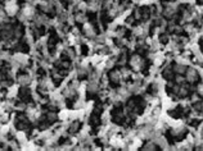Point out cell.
<instances>
[{
  "mask_svg": "<svg viewBox=\"0 0 203 151\" xmlns=\"http://www.w3.org/2000/svg\"><path fill=\"white\" fill-rule=\"evenodd\" d=\"M185 80L190 83H194L199 80V72L196 68H187V72H185Z\"/></svg>",
  "mask_w": 203,
  "mask_h": 151,
  "instance_id": "obj_1",
  "label": "cell"
},
{
  "mask_svg": "<svg viewBox=\"0 0 203 151\" xmlns=\"http://www.w3.org/2000/svg\"><path fill=\"white\" fill-rule=\"evenodd\" d=\"M33 15H35V9H33V6L31 5H26L22 9V13H21V19L26 21V19H31L33 18Z\"/></svg>",
  "mask_w": 203,
  "mask_h": 151,
  "instance_id": "obj_2",
  "label": "cell"
},
{
  "mask_svg": "<svg viewBox=\"0 0 203 151\" xmlns=\"http://www.w3.org/2000/svg\"><path fill=\"white\" fill-rule=\"evenodd\" d=\"M5 12L8 15H15L18 13V5H17L15 2L13 0H9V2H6L5 4Z\"/></svg>",
  "mask_w": 203,
  "mask_h": 151,
  "instance_id": "obj_3",
  "label": "cell"
},
{
  "mask_svg": "<svg viewBox=\"0 0 203 151\" xmlns=\"http://www.w3.org/2000/svg\"><path fill=\"white\" fill-rule=\"evenodd\" d=\"M130 64L132 67V69L139 71V69H141V67H143V64H144V62H143V58H140L139 55H132L131 59H130Z\"/></svg>",
  "mask_w": 203,
  "mask_h": 151,
  "instance_id": "obj_4",
  "label": "cell"
},
{
  "mask_svg": "<svg viewBox=\"0 0 203 151\" xmlns=\"http://www.w3.org/2000/svg\"><path fill=\"white\" fill-rule=\"evenodd\" d=\"M84 33H85V36L89 37V39H94L97 36L94 26H93V24H89V23L84 24Z\"/></svg>",
  "mask_w": 203,
  "mask_h": 151,
  "instance_id": "obj_5",
  "label": "cell"
},
{
  "mask_svg": "<svg viewBox=\"0 0 203 151\" xmlns=\"http://www.w3.org/2000/svg\"><path fill=\"white\" fill-rule=\"evenodd\" d=\"M176 10H177L176 4H168V5L165 8V10H163V15L166 17V18H171V17L175 14Z\"/></svg>",
  "mask_w": 203,
  "mask_h": 151,
  "instance_id": "obj_6",
  "label": "cell"
},
{
  "mask_svg": "<svg viewBox=\"0 0 203 151\" xmlns=\"http://www.w3.org/2000/svg\"><path fill=\"white\" fill-rule=\"evenodd\" d=\"M122 78V74H121V71H117V69H113L109 73V81L113 82V83H118Z\"/></svg>",
  "mask_w": 203,
  "mask_h": 151,
  "instance_id": "obj_7",
  "label": "cell"
},
{
  "mask_svg": "<svg viewBox=\"0 0 203 151\" xmlns=\"http://www.w3.org/2000/svg\"><path fill=\"white\" fill-rule=\"evenodd\" d=\"M80 128H81V123L79 120H73V122L70 123L68 129L67 131H68V133H71V135H73V133H77Z\"/></svg>",
  "mask_w": 203,
  "mask_h": 151,
  "instance_id": "obj_8",
  "label": "cell"
},
{
  "mask_svg": "<svg viewBox=\"0 0 203 151\" xmlns=\"http://www.w3.org/2000/svg\"><path fill=\"white\" fill-rule=\"evenodd\" d=\"M172 69H174V72L177 73V74H184L185 72H187V65H185L184 63H181V62H179V63L175 64V67H174Z\"/></svg>",
  "mask_w": 203,
  "mask_h": 151,
  "instance_id": "obj_9",
  "label": "cell"
},
{
  "mask_svg": "<svg viewBox=\"0 0 203 151\" xmlns=\"http://www.w3.org/2000/svg\"><path fill=\"white\" fill-rule=\"evenodd\" d=\"M185 133H187V128H184V127H177V128L171 129V135L174 137H183Z\"/></svg>",
  "mask_w": 203,
  "mask_h": 151,
  "instance_id": "obj_10",
  "label": "cell"
},
{
  "mask_svg": "<svg viewBox=\"0 0 203 151\" xmlns=\"http://www.w3.org/2000/svg\"><path fill=\"white\" fill-rule=\"evenodd\" d=\"M88 8H89L91 12H97L99 8H100V0H89Z\"/></svg>",
  "mask_w": 203,
  "mask_h": 151,
  "instance_id": "obj_11",
  "label": "cell"
},
{
  "mask_svg": "<svg viewBox=\"0 0 203 151\" xmlns=\"http://www.w3.org/2000/svg\"><path fill=\"white\" fill-rule=\"evenodd\" d=\"M18 82H19V85H22V86H28L31 83V77L28 74H21L18 77Z\"/></svg>",
  "mask_w": 203,
  "mask_h": 151,
  "instance_id": "obj_12",
  "label": "cell"
},
{
  "mask_svg": "<svg viewBox=\"0 0 203 151\" xmlns=\"http://www.w3.org/2000/svg\"><path fill=\"white\" fill-rule=\"evenodd\" d=\"M162 76H163V78H165V80H167V81L172 80V78H174V69L171 68V67H167V68H165V69H163Z\"/></svg>",
  "mask_w": 203,
  "mask_h": 151,
  "instance_id": "obj_13",
  "label": "cell"
},
{
  "mask_svg": "<svg viewBox=\"0 0 203 151\" xmlns=\"http://www.w3.org/2000/svg\"><path fill=\"white\" fill-rule=\"evenodd\" d=\"M143 149H144V150H157V149H159V147H158V145L156 144V142L152 140V141H148L147 144L143 146Z\"/></svg>",
  "mask_w": 203,
  "mask_h": 151,
  "instance_id": "obj_14",
  "label": "cell"
},
{
  "mask_svg": "<svg viewBox=\"0 0 203 151\" xmlns=\"http://www.w3.org/2000/svg\"><path fill=\"white\" fill-rule=\"evenodd\" d=\"M187 95H188V87H185V86L180 87L179 92H177V96H179V97H185Z\"/></svg>",
  "mask_w": 203,
  "mask_h": 151,
  "instance_id": "obj_15",
  "label": "cell"
},
{
  "mask_svg": "<svg viewBox=\"0 0 203 151\" xmlns=\"http://www.w3.org/2000/svg\"><path fill=\"white\" fill-rule=\"evenodd\" d=\"M183 21H184V22L192 21V13H190L189 10H185V12L183 13Z\"/></svg>",
  "mask_w": 203,
  "mask_h": 151,
  "instance_id": "obj_16",
  "label": "cell"
},
{
  "mask_svg": "<svg viewBox=\"0 0 203 151\" xmlns=\"http://www.w3.org/2000/svg\"><path fill=\"white\" fill-rule=\"evenodd\" d=\"M149 91H150L152 95H156L158 92V85H157V83H152V85L149 86Z\"/></svg>",
  "mask_w": 203,
  "mask_h": 151,
  "instance_id": "obj_17",
  "label": "cell"
},
{
  "mask_svg": "<svg viewBox=\"0 0 203 151\" xmlns=\"http://www.w3.org/2000/svg\"><path fill=\"white\" fill-rule=\"evenodd\" d=\"M158 40H159V43H161V44H166L167 41H168V35H167V33H161Z\"/></svg>",
  "mask_w": 203,
  "mask_h": 151,
  "instance_id": "obj_18",
  "label": "cell"
},
{
  "mask_svg": "<svg viewBox=\"0 0 203 151\" xmlns=\"http://www.w3.org/2000/svg\"><path fill=\"white\" fill-rule=\"evenodd\" d=\"M6 12L5 10H2L0 9V22H5L6 21Z\"/></svg>",
  "mask_w": 203,
  "mask_h": 151,
  "instance_id": "obj_19",
  "label": "cell"
},
{
  "mask_svg": "<svg viewBox=\"0 0 203 151\" xmlns=\"http://www.w3.org/2000/svg\"><path fill=\"white\" fill-rule=\"evenodd\" d=\"M121 74H122V77H127V76L130 74V71L126 69V68H122L121 69Z\"/></svg>",
  "mask_w": 203,
  "mask_h": 151,
  "instance_id": "obj_20",
  "label": "cell"
},
{
  "mask_svg": "<svg viewBox=\"0 0 203 151\" xmlns=\"http://www.w3.org/2000/svg\"><path fill=\"white\" fill-rule=\"evenodd\" d=\"M184 81H185V78L183 77L181 74H179V76H177V77H176V82H177V83H183Z\"/></svg>",
  "mask_w": 203,
  "mask_h": 151,
  "instance_id": "obj_21",
  "label": "cell"
},
{
  "mask_svg": "<svg viewBox=\"0 0 203 151\" xmlns=\"http://www.w3.org/2000/svg\"><path fill=\"white\" fill-rule=\"evenodd\" d=\"M198 94L199 95H203V83L198 86Z\"/></svg>",
  "mask_w": 203,
  "mask_h": 151,
  "instance_id": "obj_22",
  "label": "cell"
},
{
  "mask_svg": "<svg viewBox=\"0 0 203 151\" xmlns=\"http://www.w3.org/2000/svg\"><path fill=\"white\" fill-rule=\"evenodd\" d=\"M198 2H199V3H203V0H198Z\"/></svg>",
  "mask_w": 203,
  "mask_h": 151,
  "instance_id": "obj_23",
  "label": "cell"
},
{
  "mask_svg": "<svg viewBox=\"0 0 203 151\" xmlns=\"http://www.w3.org/2000/svg\"><path fill=\"white\" fill-rule=\"evenodd\" d=\"M202 50H203V43H202Z\"/></svg>",
  "mask_w": 203,
  "mask_h": 151,
  "instance_id": "obj_24",
  "label": "cell"
}]
</instances>
